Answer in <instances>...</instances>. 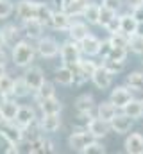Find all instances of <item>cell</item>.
I'll list each match as a JSON object with an SVG mask.
<instances>
[{"mask_svg": "<svg viewBox=\"0 0 143 154\" xmlns=\"http://www.w3.org/2000/svg\"><path fill=\"white\" fill-rule=\"evenodd\" d=\"M36 13H38V2L22 0L16 5V14H18V18H22V22L23 20H32V18H36Z\"/></svg>", "mask_w": 143, "mask_h": 154, "instance_id": "obj_12", "label": "cell"}, {"mask_svg": "<svg viewBox=\"0 0 143 154\" xmlns=\"http://www.w3.org/2000/svg\"><path fill=\"white\" fill-rule=\"evenodd\" d=\"M109 41H111L113 47H127V48H129V36L123 34L122 31L111 34V36H109Z\"/></svg>", "mask_w": 143, "mask_h": 154, "instance_id": "obj_37", "label": "cell"}, {"mask_svg": "<svg viewBox=\"0 0 143 154\" xmlns=\"http://www.w3.org/2000/svg\"><path fill=\"white\" fill-rule=\"evenodd\" d=\"M75 66H77V70H81L88 79H91V75L95 74V70L99 68V65H97L95 61H91V59H81Z\"/></svg>", "mask_w": 143, "mask_h": 154, "instance_id": "obj_32", "label": "cell"}, {"mask_svg": "<svg viewBox=\"0 0 143 154\" xmlns=\"http://www.w3.org/2000/svg\"><path fill=\"white\" fill-rule=\"evenodd\" d=\"M68 34H70V39H73V41H79V43H81L82 39L90 34L86 22H72L70 29H68Z\"/></svg>", "mask_w": 143, "mask_h": 154, "instance_id": "obj_20", "label": "cell"}, {"mask_svg": "<svg viewBox=\"0 0 143 154\" xmlns=\"http://www.w3.org/2000/svg\"><path fill=\"white\" fill-rule=\"evenodd\" d=\"M14 122H16L20 127H23V129L31 127V125L36 122V113H34V109H32L31 106H20V109H18V113H16Z\"/></svg>", "mask_w": 143, "mask_h": 154, "instance_id": "obj_13", "label": "cell"}, {"mask_svg": "<svg viewBox=\"0 0 143 154\" xmlns=\"http://www.w3.org/2000/svg\"><path fill=\"white\" fill-rule=\"evenodd\" d=\"M79 45H81L82 54H86V56H99L102 41L97 38V36H93V34H88V36L82 39Z\"/></svg>", "mask_w": 143, "mask_h": 154, "instance_id": "obj_16", "label": "cell"}, {"mask_svg": "<svg viewBox=\"0 0 143 154\" xmlns=\"http://www.w3.org/2000/svg\"><path fill=\"white\" fill-rule=\"evenodd\" d=\"M88 131H90L97 140H100V138H104V136L109 134V131H111V124H109L107 120H102L100 116H95V118L90 120V124H88Z\"/></svg>", "mask_w": 143, "mask_h": 154, "instance_id": "obj_10", "label": "cell"}, {"mask_svg": "<svg viewBox=\"0 0 143 154\" xmlns=\"http://www.w3.org/2000/svg\"><path fill=\"white\" fill-rule=\"evenodd\" d=\"M104 152H106V145L100 143L97 138H95V140H93L84 151H82V154H104Z\"/></svg>", "mask_w": 143, "mask_h": 154, "instance_id": "obj_38", "label": "cell"}, {"mask_svg": "<svg viewBox=\"0 0 143 154\" xmlns=\"http://www.w3.org/2000/svg\"><path fill=\"white\" fill-rule=\"evenodd\" d=\"M36 47H32L31 43L20 39L14 47H13V63L20 68H27L32 61H34L36 56Z\"/></svg>", "mask_w": 143, "mask_h": 154, "instance_id": "obj_1", "label": "cell"}, {"mask_svg": "<svg viewBox=\"0 0 143 154\" xmlns=\"http://www.w3.org/2000/svg\"><path fill=\"white\" fill-rule=\"evenodd\" d=\"M122 111L125 113V115H129L132 120H138V118H141L143 115V104H141V99H131L123 108H122Z\"/></svg>", "mask_w": 143, "mask_h": 154, "instance_id": "obj_23", "label": "cell"}, {"mask_svg": "<svg viewBox=\"0 0 143 154\" xmlns=\"http://www.w3.org/2000/svg\"><path fill=\"white\" fill-rule=\"evenodd\" d=\"M18 109H20V106H18L14 100H11V99L0 100V111H2V115L5 118V122H13V120L16 118Z\"/></svg>", "mask_w": 143, "mask_h": 154, "instance_id": "obj_19", "label": "cell"}, {"mask_svg": "<svg viewBox=\"0 0 143 154\" xmlns=\"http://www.w3.org/2000/svg\"><path fill=\"white\" fill-rule=\"evenodd\" d=\"M125 152L129 154H143V134L141 133H131L125 138Z\"/></svg>", "mask_w": 143, "mask_h": 154, "instance_id": "obj_15", "label": "cell"}, {"mask_svg": "<svg viewBox=\"0 0 143 154\" xmlns=\"http://www.w3.org/2000/svg\"><path fill=\"white\" fill-rule=\"evenodd\" d=\"M0 47H5V39H4V32L0 29Z\"/></svg>", "mask_w": 143, "mask_h": 154, "instance_id": "obj_49", "label": "cell"}, {"mask_svg": "<svg viewBox=\"0 0 143 154\" xmlns=\"http://www.w3.org/2000/svg\"><path fill=\"white\" fill-rule=\"evenodd\" d=\"M136 34H141V36H143V22H140V25H138V31H136Z\"/></svg>", "mask_w": 143, "mask_h": 154, "instance_id": "obj_50", "label": "cell"}, {"mask_svg": "<svg viewBox=\"0 0 143 154\" xmlns=\"http://www.w3.org/2000/svg\"><path fill=\"white\" fill-rule=\"evenodd\" d=\"M116 113H118V108H116L111 100L102 102V104H99V106H97V116H100L102 120L111 122V120L116 116Z\"/></svg>", "mask_w": 143, "mask_h": 154, "instance_id": "obj_26", "label": "cell"}, {"mask_svg": "<svg viewBox=\"0 0 143 154\" xmlns=\"http://www.w3.org/2000/svg\"><path fill=\"white\" fill-rule=\"evenodd\" d=\"M73 79H75V72H73V66L68 65H63L61 68L56 70V81L63 86H70L73 84Z\"/></svg>", "mask_w": 143, "mask_h": 154, "instance_id": "obj_24", "label": "cell"}, {"mask_svg": "<svg viewBox=\"0 0 143 154\" xmlns=\"http://www.w3.org/2000/svg\"><path fill=\"white\" fill-rule=\"evenodd\" d=\"M73 106H75V111L77 113H91L95 109V99L91 95L84 93V95H79L75 99V104Z\"/></svg>", "mask_w": 143, "mask_h": 154, "instance_id": "obj_18", "label": "cell"}, {"mask_svg": "<svg viewBox=\"0 0 143 154\" xmlns=\"http://www.w3.org/2000/svg\"><path fill=\"white\" fill-rule=\"evenodd\" d=\"M23 79L27 81V84L31 86L32 91L39 90V86L47 81V79H45V74H43V70H41L39 66H32V65L27 66V70H25V74H23Z\"/></svg>", "mask_w": 143, "mask_h": 154, "instance_id": "obj_9", "label": "cell"}, {"mask_svg": "<svg viewBox=\"0 0 143 154\" xmlns=\"http://www.w3.org/2000/svg\"><path fill=\"white\" fill-rule=\"evenodd\" d=\"M138 25H140V22L132 16V13H127V14H122V16H120V31H122L123 34H127V36L136 34Z\"/></svg>", "mask_w": 143, "mask_h": 154, "instance_id": "obj_17", "label": "cell"}, {"mask_svg": "<svg viewBox=\"0 0 143 154\" xmlns=\"http://www.w3.org/2000/svg\"><path fill=\"white\" fill-rule=\"evenodd\" d=\"M61 61H63V65H68V66H75L79 61H81V54H82V50H81V45H79V41H66V43H63L61 45Z\"/></svg>", "mask_w": 143, "mask_h": 154, "instance_id": "obj_3", "label": "cell"}, {"mask_svg": "<svg viewBox=\"0 0 143 154\" xmlns=\"http://www.w3.org/2000/svg\"><path fill=\"white\" fill-rule=\"evenodd\" d=\"M129 50L138 54V56H143V36L141 34L129 36Z\"/></svg>", "mask_w": 143, "mask_h": 154, "instance_id": "obj_34", "label": "cell"}, {"mask_svg": "<svg viewBox=\"0 0 143 154\" xmlns=\"http://www.w3.org/2000/svg\"><path fill=\"white\" fill-rule=\"evenodd\" d=\"M125 84L132 91H143V72H131L125 77Z\"/></svg>", "mask_w": 143, "mask_h": 154, "instance_id": "obj_28", "label": "cell"}, {"mask_svg": "<svg viewBox=\"0 0 143 154\" xmlns=\"http://www.w3.org/2000/svg\"><path fill=\"white\" fill-rule=\"evenodd\" d=\"M4 75H5V66L0 65V77H4Z\"/></svg>", "mask_w": 143, "mask_h": 154, "instance_id": "obj_51", "label": "cell"}, {"mask_svg": "<svg viewBox=\"0 0 143 154\" xmlns=\"http://www.w3.org/2000/svg\"><path fill=\"white\" fill-rule=\"evenodd\" d=\"M93 140H95V136L88 129H77L75 133H72L70 136H68V147H70L72 151L82 152Z\"/></svg>", "mask_w": 143, "mask_h": 154, "instance_id": "obj_4", "label": "cell"}, {"mask_svg": "<svg viewBox=\"0 0 143 154\" xmlns=\"http://www.w3.org/2000/svg\"><path fill=\"white\" fill-rule=\"evenodd\" d=\"M52 14H54V11H50L48 5H45L43 2H38V13H36V20H38V22H41V23L47 27V25H50Z\"/></svg>", "mask_w": 143, "mask_h": 154, "instance_id": "obj_29", "label": "cell"}, {"mask_svg": "<svg viewBox=\"0 0 143 154\" xmlns=\"http://www.w3.org/2000/svg\"><path fill=\"white\" fill-rule=\"evenodd\" d=\"M0 136L5 140V142H9L11 145H20L22 142H23V127H20L14 120L13 122H4L2 125H0Z\"/></svg>", "mask_w": 143, "mask_h": 154, "instance_id": "obj_2", "label": "cell"}, {"mask_svg": "<svg viewBox=\"0 0 143 154\" xmlns=\"http://www.w3.org/2000/svg\"><path fill=\"white\" fill-rule=\"evenodd\" d=\"M125 4H127V5L131 7V11H132L134 7H138L140 4H143V0H125Z\"/></svg>", "mask_w": 143, "mask_h": 154, "instance_id": "obj_47", "label": "cell"}, {"mask_svg": "<svg viewBox=\"0 0 143 154\" xmlns=\"http://www.w3.org/2000/svg\"><path fill=\"white\" fill-rule=\"evenodd\" d=\"M5 63H7V54L4 52V47H0V65L5 66Z\"/></svg>", "mask_w": 143, "mask_h": 154, "instance_id": "obj_48", "label": "cell"}, {"mask_svg": "<svg viewBox=\"0 0 143 154\" xmlns=\"http://www.w3.org/2000/svg\"><path fill=\"white\" fill-rule=\"evenodd\" d=\"M54 2H56V4H57V7H59V9H61V11H65V9H66V7H68V4H70L72 0H54Z\"/></svg>", "mask_w": 143, "mask_h": 154, "instance_id": "obj_46", "label": "cell"}, {"mask_svg": "<svg viewBox=\"0 0 143 154\" xmlns=\"http://www.w3.org/2000/svg\"><path fill=\"white\" fill-rule=\"evenodd\" d=\"M113 77L114 74L109 72L104 65H99V68L95 70V74L91 75V82L99 88V90H107L113 84Z\"/></svg>", "mask_w": 143, "mask_h": 154, "instance_id": "obj_8", "label": "cell"}, {"mask_svg": "<svg viewBox=\"0 0 143 154\" xmlns=\"http://www.w3.org/2000/svg\"><path fill=\"white\" fill-rule=\"evenodd\" d=\"M131 99H134L132 97V91H131V88L125 84V86H114L113 90H111V95H109V100L118 108V109H122Z\"/></svg>", "mask_w": 143, "mask_h": 154, "instance_id": "obj_5", "label": "cell"}, {"mask_svg": "<svg viewBox=\"0 0 143 154\" xmlns=\"http://www.w3.org/2000/svg\"><path fill=\"white\" fill-rule=\"evenodd\" d=\"M131 13H132V16H134L138 22H143V4H140L138 7H134Z\"/></svg>", "mask_w": 143, "mask_h": 154, "instance_id": "obj_45", "label": "cell"}, {"mask_svg": "<svg viewBox=\"0 0 143 154\" xmlns=\"http://www.w3.org/2000/svg\"><path fill=\"white\" fill-rule=\"evenodd\" d=\"M82 18L86 23L90 25H99V18H100V4H93L90 2L82 13Z\"/></svg>", "mask_w": 143, "mask_h": 154, "instance_id": "obj_21", "label": "cell"}, {"mask_svg": "<svg viewBox=\"0 0 143 154\" xmlns=\"http://www.w3.org/2000/svg\"><path fill=\"white\" fill-rule=\"evenodd\" d=\"M111 50H113V45H111L109 38H107V39H102V45H100V52H99V56H100L102 59H106L107 56L111 54Z\"/></svg>", "mask_w": 143, "mask_h": 154, "instance_id": "obj_43", "label": "cell"}, {"mask_svg": "<svg viewBox=\"0 0 143 154\" xmlns=\"http://www.w3.org/2000/svg\"><path fill=\"white\" fill-rule=\"evenodd\" d=\"M72 16L66 13V11H56L54 14H52V20H50V25L48 27H52V29H56V31H68L72 25Z\"/></svg>", "mask_w": 143, "mask_h": 154, "instance_id": "obj_11", "label": "cell"}, {"mask_svg": "<svg viewBox=\"0 0 143 154\" xmlns=\"http://www.w3.org/2000/svg\"><path fill=\"white\" fill-rule=\"evenodd\" d=\"M102 61H104L102 65L106 66L109 72H113L114 75L120 74V72L125 68V61H116V59H111V57H106V59H102Z\"/></svg>", "mask_w": 143, "mask_h": 154, "instance_id": "obj_35", "label": "cell"}, {"mask_svg": "<svg viewBox=\"0 0 143 154\" xmlns=\"http://www.w3.org/2000/svg\"><path fill=\"white\" fill-rule=\"evenodd\" d=\"M93 116L91 113H77V120H75V127L77 129H88V124Z\"/></svg>", "mask_w": 143, "mask_h": 154, "instance_id": "obj_41", "label": "cell"}, {"mask_svg": "<svg viewBox=\"0 0 143 154\" xmlns=\"http://www.w3.org/2000/svg\"><path fill=\"white\" fill-rule=\"evenodd\" d=\"M109 124H111V131H113V133H116V134H127V133L132 129L134 120L122 111V113H116V116H114Z\"/></svg>", "mask_w": 143, "mask_h": 154, "instance_id": "obj_7", "label": "cell"}, {"mask_svg": "<svg viewBox=\"0 0 143 154\" xmlns=\"http://www.w3.org/2000/svg\"><path fill=\"white\" fill-rule=\"evenodd\" d=\"M122 4H123V0H102V5H106L113 11H118L122 7Z\"/></svg>", "mask_w": 143, "mask_h": 154, "instance_id": "obj_44", "label": "cell"}, {"mask_svg": "<svg viewBox=\"0 0 143 154\" xmlns=\"http://www.w3.org/2000/svg\"><path fill=\"white\" fill-rule=\"evenodd\" d=\"M104 29H106V31L109 32V34L120 32V16H114V18H113V20H111V22L107 23V25L104 27Z\"/></svg>", "mask_w": 143, "mask_h": 154, "instance_id": "obj_42", "label": "cell"}, {"mask_svg": "<svg viewBox=\"0 0 143 154\" xmlns=\"http://www.w3.org/2000/svg\"><path fill=\"white\" fill-rule=\"evenodd\" d=\"M14 7L11 4V0H0V20H5L13 14Z\"/></svg>", "mask_w": 143, "mask_h": 154, "instance_id": "obj_40", "label": "cell"}, {"mask_svg": "<svg viewBox=\"0 0 143 154\" xmlns=\"http://www.w3.org/2000/svg\"><path fill=\"white\" fill-rule=\"evenodd\" d=\"M88 4H90L88 0H72L65 11L70 14L72 18H73V16H82V13H84V9H86Z\"/></svg>", "mask_w": 143, "mask_h": 154, "instance_id": "obj_30", "label": "cell"}, {"mask_svg": "<svg viewBox=\"0 0 143 154\" xmlns=\"http://www.w3.org/2000/svg\"><path fill=\"white\" fill-rule=\"evenodd\" d=\"M29 93H31V86L27 84V81H25L23 77L16 79V81H14V88H13V95H14L16 99H22V97H27Z\"/></svg>", "mask_w": 143, "mask_h": 154, "instance_id": "obj_31", "label": "cell"}, {"mask_svg": "<svg viewBox=\"0 0 143 154\" xmlns=\"http://www.w3.org/2000/svg\"><path fill=\"white\" fill-rule=\"evenodd\" d=\"M36 50H38V54H39L41 57H47V59L56 57V56L61 52L57 41L52 39V38H39L38 39V45H36Z\"/></svg>", "mask_w": 143, "mask_h": 154, "instance_id": "obj_6", "label": "cell"}, {"mask_svg": "<svg viewBox=\"0 0 143 154\" xmlns=\"http://www.w3.org/2000/svg\"><path fill=\"white\" fill-rule=\"evenodd\" d=\"M116 16V11H113V9H109L106 5H100V18H99V25L100 27H106L107 23L113 20Z\"/></svg>", "mask_w": 143, "mask_h": 154, "instance_id": "obj_36", "label": "cell"}, {"mask_svg": "<svg viewBox=\"0 0 143 154\" xmlns=\"http://www.w3.org/2000/svg\"><path fill=\"white\" fill-rule=\"evenodd\" d=\"M141 104H143V99H141ZM141 118H143V115H141Z\"/></svg>", "mask_w": 143, "mask_h": 154, "instance_id": "obj_54", "label": "cell"}, {"mask_svg": "<svg viewBox=\"0 0 143 154\" xmlns=\"http://www.w3.org/2000/svg\"><path fill=\"white\" fill-rule=\"evenodd\" d=\"M38 104H39L41 113H61V109H63V104H61V100L56 95L48 97V99H43Z\"/></svg>", "mask_w": 143, "mask_h": 154, "instance_id": "obj_22", "label": "cell"}, {"mask_svg": "<svg viewBox=\"0 0 143 154\" xmlns=\"http://www.w3.org/2000/svg\"><path fill=\"white\" fill-rule=\"evenodd\" d=\"M2 32H4V39H5V45L7 47H14L18 41H20V29L16 27V25H5L4 29H2Z\"/></svg>", "mask_w": 143, "mask_h": 154, "instance_id": "obj_27", "label": "cell"}, {"mask_svg": "<svg viewBox=\"0 0 143 154\" xmlns=\"http://www.w3.org/2000/svg\"><path fill=\"white\" fill-rule=\"evenodd\" d=\"M4 122H5V118H4V115H2V111H0V125H2Z\"/></svg>", "mask_w": 143, "mask_h": 154, "instance_id": "obj_52", "label": "cell"}, {"mask_svg": "<svg viewBox=\"0 0 143 154\" xmlns=\"http://www.w3.org/2000/svg\"><path fill=\"white\" fill-rule=\"evenodd\" d=\"M13 88H14V81L7 75V74L4 77H0V90L4 91L5 97H7V95H13Z\"/></svg>", "mask_w": 143, "mask_h": 154, "instance_id": "obj_39", "label": "cell"}, {"mask_svg": "<svg viewBox=\"0 0 143 154\" xmlns=\"http://www.w3.org/2000/svg\"><path fill=\"white\" fill-rule=\"evenodd\" d=\"M39 127L45 133H56L61 127V116L59 113H43L39 120Z\"/></svg>", "mask_w": 143, "mask_h": 154, "instance_id": "obj_14", "label": "cell"}, {"mask_svg": "<svg viewBox=\"0 0 143 154\" xmlns=\"http://www.w3.org/2000/svg\"><path fill=\"white\" fill-rule=\"evenodd\" d=\"M54 95H56L54 84L48 82V81H45V82L39 86V90H36V102H39V100H43V99H48V97H54Z\"/></svg>", "mask_w": 143, "mask_h": 154, "instance_id": "obj_33", "label": "cell"}, {"mask_svg": "<svg viewBox=\"0 0 143 154\" xmlns=\"http://www.w3.org/2000/svg\"><path fill=\"white\" fill-rule=\"evenodd\" d=\"M4 99H5V95H4V91L0 90V100H4Z\"/></svg>", "mask_w": 143, "mask_h": 154, "instance_id": "obj_53", "label": "cell"}, {"mask_svg": "<svg viewBox=\"0 0 143 154\" xmlns=\"http://www.w3.org/2000/svg\"><path fill=\"white\" fill-rule=\"evenodd\" d=\"M43 23L41 22H38L36 18L32 20H23V32L29 36V38H36L39 39L41 38V32H43Z\"/></svg>", "mask_w": 143, "mask_h": 154, "instance_id": "obj_25", "label": "cell"}]
</instances>
